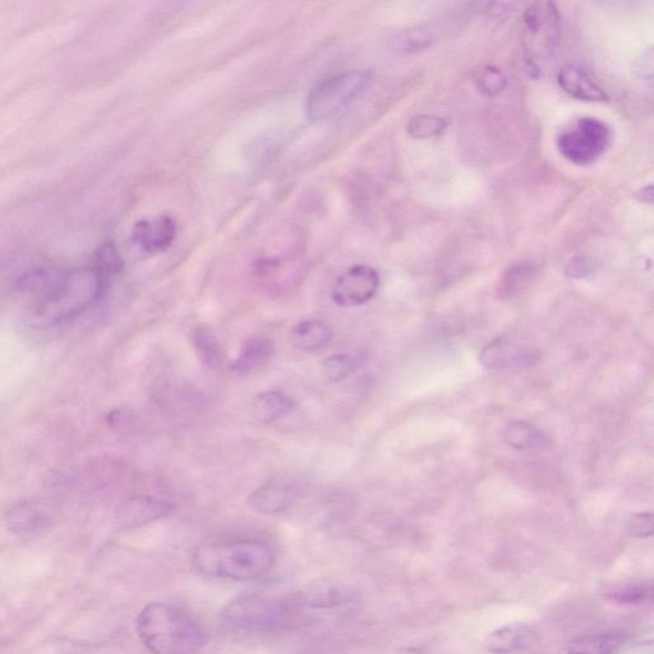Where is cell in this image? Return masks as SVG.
Returning a JSON list of instances; mask_svg holds the SVG:
<instances>
[{
  "label": "cell",
  "mask_w": 654,
  "mask_h": 654,
  "mask_svg": "<svg viewBox=\"0 0 654 654\" xmlns=\"http://www.w3.org/2000/svg\"><path fill=\"white\" fill-rule=\"evenodd\" d=\"M399 654H427L426 652H423L422 649L418 648H404L402 651L399 652Z\"/></svg>",
  "instance_id": "33"
},
{
  "label": "cell",
  "mask_w": 654,
  "mask_h": 654,
  "mask_svg": "<svg viewBox=\"0 0 654 654\" xmlns=\"http://www.w3.org/2000/svg\"><path fill=\"white\" fill-rule=\"evenodd\" d=\"M524 62L531 76L554 57L560 40V13L554 3H534L524 12Z\"/></svg>",
  "instance_id": "6"
},
{
  "label": "cell",
  "mask_w": 654,
  "mask_h": 654,
  "mask_svg": "<svg viewBox=\"0 0 654 654\" xmlns=\"http://www.w3.org/2000/svg\"><path fill=\"white\" fill-rule=\"evenodd\" d=\"M94 269L98 270L101 275H104L108 279L112 275L121 273L123 270V260L114 243L107 242L101 244L99 250L96 251Z\"/></svg>",
  "instance_id": "27"
},
{
  "label": "cell",
  "mask_w": 654,
  "mask_h": 654,
  "mask_svg": "<svg viewBox=\"0 0 654 654\" xmlns=\"http://www.w3.org/2000/svg\"><path fill=\"white\" fill-rule=\"evenodd\" d=\"M136 633L153 654H201L209 638L187 611L150 603L136 617Z\"/></svg>",
  "instance_id": "1"
},
{
  "label": "cell",
  "mask_w": 654,
  "mask_h": 654,
  "mask_svg": "<svg viewBox=\"0 0 654 654\" xmlns=\"http://www.w3.org/2000/svg\"><path fill=\"white\" fill-rule=\"evenodd\" d=\"M177 233V221L172 216L161 215L159 218L138 221L133 228L132 238L142 251L156 255L172 247Z\"/></svg>",
  "instance_id": "11"
},
{
  "label": "cell",
  "mask_w": 654,
  "mask_h": 654,
  "mask_svg": "<svg viewBox=\"0 0 654 654\" xmlns=\"http://www.w3.org/2000/svg\"><path fill=\"white\" fill-rule=\"evenodd\" d=\"M55 511L49 501L32 499L13 506L7 514V523L13 533L21 537H34L52 527Z\"/></svg>",
  "instance_id": "9"
},
{
  "label": "cell",
  "mask_w": 654,
  "mask_h": 654,
  "mask_svg": "<svg viewBox=\"0 0 654 654\" xmlns=\"http://www.w3.org/2000/svg\"><path fill=\"white\" fill-rule=\"evenodd\" d=\"M652 596L651 587L647 586H629L619 589L612 593V601L619 603V605H640L646 602Z\"/></svg>",
  "instance_id": "29"
},
{
  "label": "cell",
  "mask_w": 654,
  "mask_h": 654,
  "mask_svg": "<svg viewBox=\"0 0 654 654\" xmlns=\"http://www.w3.org/2000/svg\"><path fill=\"white\" fill-rule=\"evenodd\" d=\"M276 555L269 545L259 541L213 543L197 547L193 565L207 577L252 582L269 574Z\"/></svg>",
  "instance_id": "3"
},
{
  "label": "cell",
  "mask_w": 654,
  "mask_h": 654,
  "mask_svg": "<svg viewBox=\"0 0 654 654\" xmlns=\"http://www.w3.org/2000/svg\"><path fill=\"white\" fill-rule=\"evenodd\" d=\"M533 274L531 265H515L510 267L502 276L500 283V296L502 298H513L525 287Z\"/></svg>",
  "instance_id": "26"
},
{
  "label": "cell",
  "mask_w": 654,
  "mask_h": 654,
  "mask_svg": "<svg viewBox=\"0 0 654 654\" xmlns=\"http://www.w3.org/2000/svg\"><path fill=\"white\" fill-rule=\"evenodd\" d=\"M626 637L623 633H596L571 640L566 654H615L623 648Z\"/></svg>",
  "instance_id": "19"
},
{
  "label": "cell",
  "mask_w": 654,
  "mask_h": 654,
  "mask_svg": "<svg viewBox=\"0 0 654 654\" xmlns=\"http://www.w3.org/2000/svg\"><path fill=\"white\" fill-rule=\"evenodd\" d=\"M297 499L298 491L294 487L267 485L248 496V506L256 513L275 515L288 510Z\"/></svg>",
  "instance_id": "13"
},
{
  "label": "cell",
  "mask_w": 654,
  "mask_h": 654,
  "mask_svg": "<svg viewBox=\"0 0 654 654\" xmlns=\"http://www.w3.org/2000/svg\"><path fill=\"white\" fill-rule=\"evenodd\" d=\"M502 437L506 444L520 451H543L551 446L545 432L527 422H513L504 428Z\"/></svg>",
  "instance_id": "18"
},
{
  "label": "cell",
  "mask_w": 654,
  "mask_h": 654,
  "mask_svg": "<svg viewBox=\"0 0 654 654\" xmlns=\"http://www.w3.org/2000/svg\"><path fill=\"white\" fill-rule=\"evenodd\" d=\"M476 85L482 94L495 96L501 94L508 85L504 72L496 66H486L477 73Z\"/></svg>",
  "instance_id": "28"
},
{
  "label": "cell",
  "mask_w": 654,
  "mask_h": 654,
  "mask_svg": "<svg viewBox=\"0 0 654 654\" xmlns=\"http://www.w3.org/2000/svg\"><path fill=\"white\" fill-rule=\"evenodd\" d=\"M63 273L53 269H35L21 276L20 288L25 292L39 293L41 296L49 292L58 282Z\"/></svg>",
  "instance_id": "25"
},
{
  "label": "cell",
  "mask_w": 654,
  "mask_h": 654,
  "mask_svg": "<svg viewBox=\"0 0 654 654\" xmlns=\"http://www.w3.org/2000/svg\"><path fill=\"white\" fill-rule=\"evenodd\" d=\"M373 84L371 71H347L317 82L308 92L306 113L313 122L330 121L347 110Z\"/></svg>",
  "instance_id": "5"
},
{
  "label": "cell",
  "mask_w": 654,
  "mask_h": 654,
  "mask_svg": "<svg viewBox=\"0 0 654 654\" xmlns=\"http://www.w3.org/2000/svg\"><path fill=\"white\" fill-rule=\"evenodd\" d=\"M480 361L492 371L508 370L525 362V353L510 340L500 336L482 349Z\"/></svg>",
  "instance_id": "16"
},
{
  "label": "cell",
  "mask_w": 654,
  "mask_h": 654,
  "mask_svg": "<svg viewBox=\"0 0 654 654\" xmlns=\"http://www.w3.org/2000/svg\"><path fill=\"white\" fill-rule=\"evenodd\" d=\"M108 280L94 267L63 273L32 308L29 324L41 329L76 319L104 296Z\"/></svg>",
  "instance_id": "2"
},
{
  "label": "cell",
  "mask_w": 654,
  "mask_h": 654,
  "mask_svg": "<svg viewBox=\"0 0 654 654\" xmlns=\"http://www.w3.org/2000/svg\"><path fill=\"white\" fill-rule=\"evenodd\" d=\"M175 510L173 502L156 497H133L115 511V522L122 528H136L167 518Z\"/></svg>",
  "instance_id": "10"
},
{
  "label": "cell",
  "mask_w": 654,
  "mask_h": 654,
  "mask_svg": "<svg viewBox=\"0 0 654 654\" xmlns=\"http://www.w3.org/2000/svg\"><path fill=\"white\" fill-rule=\"evenodd\" d=\"M379 287L380 275L373 267L354 265L336 280L331 297L340 307H358L370 302Z\"/></svg>",
  "instance_id": "8"
},
{
  "label": "cell",
  "mask_w": 654,
  "mask_h": 654,
  "mask_svg": "<svg viewBox=\"0 0 654 654\" xmlns=\"http://www.w3.org/2000/svg\"><path fill=\"white\" fill-rule=\"evenodd\" d=\"M275 352L274 344L266 338H251L242 345L238 356L234 359L232 371L238 376H246L248 373L260 370L273 358Z\"/></svg>",
  "instance_id": "15"
},
{
  "label": "cell",
  "mask_w": 654,
  "mask_h": 654,
  "mask_svg": "<svg viewBox=\"0 0 654 654\" xmlns=\"http://www.w3.org/2000/svg\"><path fill=\"white\" fill-rule=\"evenodd\" d=\"M293 408L292 400L280 391H265V393L257 394L252 403L253 414L266 425L288 416Z\"/></svg>",
  "instance_id": "20"
},
{
  "label": "cell",
  "mask_w": 654,
  "mask_h": 654,
  "mask_svg": "<svg viewBox=\"0 0 654 654\" xmlns=\"http://www.w3.org/2000/svg\"><path fill=\"white\" fill-rule=\"evenodd\" d=\"M449 123L439 115L419 114L407 124L408 135L416 140H427L442 135Z\"/></svg>",
  "instance_id": "24"
},
{
  "label": "cell",
  "mask_w": 654,
  "mask_h": 654,
  "mask_svg": "<svg viewBox=\"0 0 654 654\" xmlns=\"http://www.w3.org/2000/svg\"><path fill=\"white\" fill-rule=\"evenodd\" d=\"M193 347L205 366L221 370L225 366V352L213 331L206 326H197L192 334Z\"/></svg>",
  "instance_id": "21"
},
{
  "label": "cell",
  "mask_w": 654,
  "mask_h": 654,
  "mask_svg": "<svg viewBox=\"0 0 654 654\" xmlns=\"http://www.w3.org/2000/svg\"><path fill=\"white\" fill-rule=\"evenodd\" d=\"M306 610L299 593L285 596L252 593L229 602L223 617L229 625L248 632H273L297 624Z\"/></svg>",
  "instance_id": "4"
},
{
  "label": "cell",
  "mask_w": 654,
  "mask_h": 654,
  "mask_svg": "<svg viewBox=\"0 0 654 654\" xmlns=\"http://www.w3.org/2000/svg\"><path fill=\"white\" fill-rule=\"evenodd\" d=\"M533 635L532 626L528 624H508L488 635L485 647L490 653L511 654L528 647Z\"/></svg>",
  "instance_id": "14"
},
{
  "label": "cell",
  "mask_w": 654,
  "mask_h": 654,
  "mask_svg": "<svg viewBox=\"0 0 654 654\" xmlns=\"http://www.w3.org/2000/svg\"><path fill=\"white\" fill-rule=\"evenodd\" d=\"M434 32L428 29H409L399 32L389 41V48L395 53L414 54L434 44Z\"/></svg>",
  "instance_id": "22"
},
{
  "label": "cell",
  "mask_w": 654,
  "mask_h": 654,
  "mask_svg": "<svg viewBox=\"0 0 654 654\" xmlns=\"http://www.w3.org/2000/svg\"><path fill=\"white\" fill-rule=\"evenodd\" d=\"M629 528L635 537H651L653 534V514L639 513L633 515L632 519H630Z\"/></svg>",
  "instance_id": "30"
},
{
  "label": "cell",
  "mask_w": 654,
  "mask_h": 654,
  "mask_svg": "<svg viewBox=\"0 0 654 654\" xmlns=\"http://www.w3.org/2000/svg\"><path fill=\"white\" fill-rule=\"evenodd\" d=\"M638 201L644 202V204L652 205L653 204V186L648 184L647 187L640 188L638 192H635L634 195Z\"/></svg>",
  "instance_id": "32"
},
{
  "label": "cell",
  "mask_w": 654,
  "mask_h": 654,
  "mask_svg": "<svg viewBox=\"0 0 654 654\" xmlns=\"http://www.w3.org/2000/svg\"><path fill=\"white\" fill-rule=\"evenodd\" d=\"M365 363L362 353L335 354L325 359L322 371L330 382H340L358 370Z\"/></svg>",
  "instance_id": "23"
},
{
  "label": "cell",
  "mask_w": 654,
  "mask_h": 654,
  "mask_svg": "<svg viewBox=\"0 0 654 654\" xmlns=\"http://www.w3.org/2000/svg\"><path fill=\"white\" fill-rule=\"evenodd\" d=\"M592 273L591 262L584 257H575L566 265L565 274L571 279L587 278Z\"/></svg>",
  "instance_id": "31"
},
{
  "label": "cell",
  "mask_w": 654,
  "mask_h": 654,
  "mask_svg": "<svg viewBox=\"0 0 654 654\" xmlns=\"http://www.w3.org/2000/svg\"><path fill=\"white\" fill-rule=\"evenodd\" d=\"M557 82L571 98L588 101V103H602L609 100L605 90L592 80V77L577 66H565L557 75Z\"/></svg>",
  "instance_id": "12"
},
{
  "label": "cell",
  "mask_w": 654,
  "mask_h": 654,
  "mask_svg": "<svg viewBox=\"0 0 654 654\" xmlns=\"http://www.w3.org/2000/svg\"><path fill=\"white\" fill-rule=\"evenodd\" d=\"M290 343L302 350H317L325 348L333 342L334 330L324 321L305 320L299 322L290 330Z\"/></svg>",
  "instance_id": "17"
},
{
  "label": "cell",
  "mask_w": 654,
  "mask_h": 654,
  "mask_svg": "<svg viewBox=\"0 0 654 654\" xmlns=\"http://www.w3.org/2000/svg\"><path fill=\"white\" fill-rule=\"evenodd\" d=\"M612 131L597 118H580L557 137V149L569 163L589 167L609 149Z\"/></svg>",
  "instance_id": "7"
}]
</instances>
